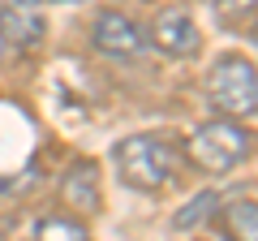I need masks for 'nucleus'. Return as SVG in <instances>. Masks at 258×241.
<instances>
[{
	"mask_svg": "<svg viewBox=\"0 0 258 241\" xmlns=\"http://www.w3.org/2000/svg\"><path fill=\"white\" fill-rule=\"evenodd\" d=\"M120 181L134 190H164L181 168V147L164 134H129L112 147Z\"/></svg>",
	"mask_w": 258,
	"mask_h": 241,
	"instance_id": "1",
	"label": "nucleus"
},
{
	"mask_svg": "<svg viewBox=\"0 0 258 241\" xmlns=\"http://www.w3.org/2000/svg\"><path fill=\"white\" fill-rule=\"evenodd\" d=\"M254 142H258V138L245 130V125L220 116V120H207V125H198V130L189 134L185 155H189V164L198 168V172L220 176V172H232L241 159H249Z\"/></svg>",
	"mask_w": 258,
	"mask_h": 241,
	"instance_id": "2",
	"label": "nucleus"
},
{
	"mask_svg": "<svg viewBox=\"0 0 258 241\" xmlns=\"http://www.w3.org/2000/svg\"><path fill=\"white\" fill-rule=\"evenodd\" d=\"M207 99L224 112V120L254 116L258 112V65L237 52L220 56L207 74Z\"/></svg>",
	"mask_w": 258,
	"mask_h": 241,
	"instance_id": "3",
	"label": "nucleus"
},
{
	"mask_svg": "<svg viewBox=\"0 0 258 241\" xmlns=\"http://www.w3.org/2000/svg\"><path fill=\"white\" fill-rule=\"evenodd\" d=\"M91 43H95V52H103V56H142L147 52V30L138 26L134 18H125L120 9H103V13H95V22H91Z\"/></svg>",
	"mask_w": 258,
	"mask_h": 241,
	"instance_id": "4",
	"label": "nucleus"
},
{
	"mask_svg": "<svg viewBox=\"0 0 258 241\" xmlns=\"http://www.w3.org/2000/svg\"><path fill=\"white\" fill-rule=\"evenodd\" d=\"M147 39L164 56H176V61H189V56H198V47H203V30H198V22L189 18L185 5H172V9L159 13Z\"/></svg>",
	"mask_w": 258,
	"mask_h": 241,
	"instance_id": "5",
	"label": "nucleus"
},
{
	"mask_svg": "<svg viewBox=\"0 0 258 241\" xmlns=\"http://www.w3.org/2000/svg\"><path fill=\"white\" fill-rule=\"evenodd\" d=\"M0 35L9 47H39L47 35V22L39 9H0Z\"/></svg>",
	"mask_w": 258,
	"mask_h": 241,
	"instance_id": "6",
	"label": "nucleus"
},
{
	"mask_svg": "<svg viewBox=\"0 0 258 241\" xmlns=\"http://www.w3.org/2000/svg\"><path fill=\"white\" fill-rule=\"evenodd\" d=\"M64 198H69L74 211H99V181H95L91 164H78L64 176Z\"/></svg>",
	"mask_w": 258,
	"mask_h": 241,
	"instance_id": "7",
	"label": "nucleus"
},
{
	"mask_svg": "<svg viewBox=\"0 0 258 241\" xmlns=\"http://www.w3.org/2000/svg\"><path fill=\"white\" fill-rule=\"evenodd\" d=\"M224 232L228 241H258V203L254 198H237L224 207Z\"/></svg>",
	"mask_w": 258,
	"mask_h": 241,
	"instance_id": "8",
	"label": "nucleus"
},
{
	"mask_svg": "<svg viewBox=\"0 0 258 241\" xmlns=\"http://www.w3.org/2000/svg\"><path fill=\"white\" fill-rule=\"evenodd\" d=\"M35 241H91V232L74 215H43L35 224Z\"/></svg>",
	"mask_w": 258,
	"mask_h": 241,
	"instance_id": "9",
	"label": "nucleus"
},
{
	"mask_svg": "<svg viewBox=\"0 0 258 241\" xmlns=\"http://www.w3.org/2000/svg\"><path fill=\"white\" fill-rule=\"evenodd\" d=\"M211 9H215V22L220 26L241 30V26H249L258 18V0H211Z\"/></svg>",
	"mask_w": 258,
	"mask_h": 241,
	"instance_id": "10",
	"label": "nucleus"
},
{
	"mask_svg": "<svg viewBox=\"0 0 258 241\" xmlns=\"http://www.w3.org/2000/svg\"><path fill=\"white\" fill-rule=\"evenodd\" d=\"M215 203H220V198H215L211 190H207V194H198V198H189V203H185V211L176 215L172 224H176V228H194V224H198V220H207V215L215 211Z\"/></svg>",
	"mask_w": 258,
	"mask_h": 241,
	"instance_id": "11",
	"label": "nucleus"
},
{
	"mask_svg": "<svg viewBox=\"0 0 258 241\" xmlns=\"http://www.w3.org/2000/svg\"><path fill=\"white\" fill-rule=\"evenodd\" d=\"M43 0H0V9H39Z\"/></svg>",
	"mask_w": 258,
	"mask_h": 241,
	"instance_id": "12",
	"label": "nucleus"
},
{
	"mask_svg": "<svg viewBox=\"0 0 258 241\" xmlns=\"http://www.w3.org/2000/svg\"><path fill=\"white\" fill-rule=\"evenodd\" d=\"M5 56H9V43H5V35H0V61H5Z\"/></svg>",
	"mask_w": 258,
	"mask_h": 241,
	"instance_id": "13",
	"label": "nucleus"
},
{
	"mask_svg": "<svg viewBox=\"0 0 258 241\" xmlns=\"http://www.w3.org/2000/svg\"><path fill=\"white\" fill-rule=\"evenodd\" d=\"M249 39H254V47H258V22H254V26H249Z\"/></svg>",
	"mask_w": 258,
	"mask_h": 241,
	"instance_id": "14",
	"label": "nucleus"
},
{
	"mask_svg": "<svg viewBox=\"0 0 258 241\" xmlns=\"http://www.w3.org/2000/svg\"><path fill=\"white\" fill-rule=\"evenodd\" d=\"M56 5H78V0H56Z\"/></svg>",
	"mask_w": 258,
	"mask_h": 241,
	"instance_id": "15",
	"label": "nucleus"
}]
</instances>
